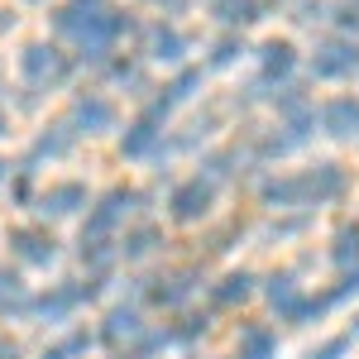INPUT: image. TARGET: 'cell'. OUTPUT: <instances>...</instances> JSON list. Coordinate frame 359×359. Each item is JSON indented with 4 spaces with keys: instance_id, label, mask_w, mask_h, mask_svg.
<instances>
[{
    "instance_id": "6da1fadb",
    "label": "cell",
    "mask_w": 359,
    "mask_h": 359,
    "mask_svg": "<svg viewBox=\"0 0 359 359\" xmlns=\"http://www.w3.org/2000/svg\"><path fill=\"white\" fill-rule=\"evenodd\" d=\"M211 201H216V187L201 182V177H192V182H182V187L172 192V216H177V221H201V216L211 211Z\"/></svg>"
},
{
    "instance_id": "7a4b0ae2",
    "label": "cell",
    "mask_w": 359,
    "mask_h": 359,
    "mask_svg": "<svg viewBox=\"0 0 359 359\" xmlns=\"http://www.w3.org/2000/svg\"><path fill=\"white\" fill-rule=\"evenodd\" d=\"M355 62H359V48L350 39H331V43H321L316 57H311L316 77H345V72H355Z\"/></svg>"
},
{
    "instance_id": "3957f363",
    "label": "cell",
    "mask_w": 359,
    "mask_h": 359,
    "mask_svg": "<svg viewBox=\"0 0 359 359\" xmlns=\"http://www.w3.org/2000/svg\"><path fill=\"white\" fill-rule=\"evenodd\" d=\"M135 201H139L135 192H111L101 206H96V211H91V221H86V235H82V240H101V235H111L115 221L135 211Z\"/></svg>"
},
{
    "instance_id": "277c9868",
    "label": "cell",
    "mask_w": 359,
    "mask_h": 359,
    "mask_svg": "<svg viewBox=\"0 0 359 359\" xmlns=\"http://www.w3.org/2000/svg\"><path fill=\"white\" fill-rule=\"evenodd\" d=\"M67 72V62H62V53H57L53 43H29L25 48V77L29 82H53V77H62Z\"/></svg>"
},
{
    "instance_id": "5b68a950",
    "label": "cell",
    "mask_w": 359,
    "mask_h": 359,
    "mask_svg": "<svg viewBox=\"0 0 359 359\" xmlns=\"http://www.w3.org/2000/svg\"><path fill=\"white\" fill-rule=\"evenodd\" d=\"M321 125H326V135H335V139L359 135V101L355 96H335V101H326Z\"/></svg>"
},
{
    "instance_id": "8992f818",
    "label": "cell",
    "mask_w": 359,
    "mask_h": 359,
    "mask_svg": "<svg viewBox=\"0 0 359 359\" xmlns=\"http://www.w3.org/2000/svg\"><path fill=\"white\" fill-rule=\"evenodd\" d=\"M72 125H77L82 135H106L115 125V106L101 101V96H86V101H77V111H72Z\"/></svg>"
},
{
    "instance_id": "52a82bcc",
    "label": "cell",
    "mask_w": 359,
    "mask_h": 359,
    "mask_svg": "<svg viewBox=\"0 0 359 359\" xmlns=\"http://www.w3.org/2000/svg\"><path fill=\"white\" fill-rule=\"evenodd\" d=\"M297 182H302V201H311V196H316V201H331V196L345 192V172H340L335 163H321L316 172H306V177H297Z\"/></svg>"
},
{
    "instance_id": "ba28073f",
    "label": "cell",
    "mask_w": 359,
    "mask_h": 359,
    "mask_svg": "<svg viewBox=\"0 0 359 359\" xmlns=\"http://www.w3.org/2000/svg\"><path fill=\"white\" fill-rule=\"evenodd\" d=\"M10 245H15V254L25 259V264H53V235H43V230H15L10 235Z\"/></svg>"
},
{
    "instance_id": "9c48e42d",
    "label": "cell",
    "mask_w": 359,
    "mask_h": 359,
    "mask_svg": "<svg viewBox=\"0 0 359 359\" xmlns=\"http://www.w3.org/2000/svg\"><path fill=\"white\" fill-rule=\"evenodd\" d=\"M77 206H86V192L77 187V182H62V187L39 196V211H43V216H72Z\"/></svg>"
},
{
    "instance_id": "30bf717a",
    "label": "cell",
    "mask_w": 359,
    "mask_h": 359,
    "mask_svg": "<svg viewBox=\"0 0 359 359\" xmlns=\"http://www.w3.org/2000/svg\"><path fill=\"white\" fill-rule=\"evenodd\" d=\"M149 53L158 57V62H182L187 39H182L177 29H154V34H149Z\"/></svg>"
},
{
    "instance_id": "8fae6325",
    "label": "cell",
    "mask_w": 359,
    "mask_h": 359,
    "mask_svg": "<svg viewBox=\"0 0 359 359\" xmlns=\"http://www.w3.org/2000/svg\"><path fill=\"white\" fill-rule=\"evenodd\" d=\"M154 125H158V120H149V115H144L135 130L125 135V144H120V149H125V158H144V154H154V144H158V130H154Z\"/></svg>"
},
{
    "instance_id": "7c38bea8",
    "label": "cell",
    "mask_w": 359,
    "mask_h": 359,
    "mask_svg": "<svg viewBox=\"0 0 359 359\" xmlns=\"http://www.w3.org/2000/svg\"><path fill=\"white\" fill-rule=\"evenodd\" d=\"M269 302H273L278 311H283V316H292V321H297V306H302V292H297V283H292V278L283 273V278H273V283H269Z\"/></svg>"
},
{
    "instance_id": "4fadbf2b",
    "label": "cell",
    "mask_w": 359,
    "mask_h": 359,
    "mask_svg": "<svg viewBox=\"0 0 359 359\" xmlns=\"http://www.w3.org/2000/svg\"><path fill=\"white\" fill-rule=\"evenodd\" d=\"M292 62H297L292 43H283V39L264 43V77H287V72H292Z\"/></svg>"
},
{
    "instance_id": "5bb4252c",
    "label": "cell",
    "mask_w": 359,
    "mask_h": 359,
    "mask_svg": "<svg viewBox=\"0 0 359 359\" xmlns=\"http://www.w3.org/2000/svg\"><path fill=\"white\" fill-rule=\"evenodd\" d=\"M273 350H278V335L273 331H245V340H240V359H273Z\"/></svg>"
},
{
    "instance_id": "9a60e30c",
    "label": "cell",
    "mask_w": 359,
    "mask_h": 359,
    "mask_svg": "<svg viewBox=\"0 0 359 359\" xmlns=\"http://www.w3.org/2000/svg\"><path fill=\"white\" fill-rule=\"evenodd\" d=\"M211 5L225 25H254L259 20V0H211Z\"/></svg>"
},
{
    "instance_id": "2e32d148",
    "label": "cell",
    "mask_w": 359,
    "mask_h": 359,
    "mask_svg": "<svg viewBox=\"0 0 359 359\" xmlns=\"http://www.w3.org/2000/svg\"><path fill=\"white\" fill-rule=\"evenodd\" d=\"M135 331H139V311L135 306H115L111 316H106V331L101 335L106 340H120V335H135Z\"/></svg>"
},
{
    "instance_id": "e0dca14e",
    "label": "cell",
    "mask_w": 359,
    "mask_h": 359,
    "mask_svg": "<svg viewBox=\"0 0 359 359\" xmlns=\"http://www.w3.org/2000/svg\"><path fill=\"white\" fill-rule=\"evenodd\" d=\"M264 201H269V206H292V201H302V182H297V177L269 182V187H264Z\"/></svg>"
},
{
    "instance_id": "ac0fdd59",
    "label": "cell",
    "mask_w": 359,
    "mask_h": 359,
    "mask_svg": "<svg viewBox=\"0 0 359 359\" xmlns=\"http://www.w3.org/2000/svg\"><path fill=\"white\" fill-rule=\"evenodd\" d=\"M77 302H82V287H57L53 297H43V302H39V311H43V316H67Z\"/></svg>"
},
{
    "instance_id": "d6986e66",
    "label": "cell",
    "mask_w": 359,
    "mask_h": 359,
    "mask_svg": "<svg viewBox=\"0 0 359 359\" xmlns=\"http://www.w3.org/2000/svg\"><path fill=\"white\" fill-rule=\"evenodd\" d=\"M350 259H359V225H345V230L335 235V264L350 269Z\"/></svg>"
},
{
    "instance_id": "ffe728a7",
    "label": "cell",
    "mask_w": 359,
    "mask_h": 359,
    "mask_svg": "<svg viewBox=\"0 0 359 359\" xmlns=\"http://www.w3.org/2000/svg\"><path fill=\"white\" fill-rule=\"evenodd\" d=\"M249 292H254V278H249V273H230L221 287H216V297H221V302H245Z\"/></svg>"
},
{
    "instance_id": "44dd1931",
    "label": "cell",
    "mask_w": 359,
    "mask_h": 359,
    "mask_svg": "<svg viewBox=\"0 0 359 359\" xmlns=\"http://www.w3.org/2000/svg\"><path fill=\"white\" fill-rule=\"evenodd\" d=\"M187 292H192V278H168V287H163V283L154 287V302H158V306H177Z\"/></svg>"
},
{
    "instance_id": "7402d4cb",
    "label": "cell",
    "mask_w": 359,
    "mask_h": 359,
    "mask_svg": "<svg viewBox=\"0 0 359 359\" xmlns=\"http://www.w3.org/2000/svg\"><path fill=\"white\" fill-rule=\"evenodd\" d=\"M154 245H158V230H135V235H130L120 249H125V259H144Z\"/></svg>"
},
{
    "instance_id": "603a6c76",
    "label": "cell",
    "mask_w": 359,
    "mask_h": 359,
    "mask_svg": "<svg viewBox=\"0 0 359 359\" xmlns=\"http://www.w3.org/2000/svg\"><path fill=\"white\" fill-rule=\"evenodd\" d=\"M67 144H72V139L62 135V130H53V135H43L39 144H34V154H29V158H43V154H48V158H57V154H67Z\"/></svg>"
},
{
    "instance_id": "cb8c5ba5",
    "label": "cell",
    "mask_w": 359,
    "mask_h": 359,
    "mask_svg": "<svg viewBox=\"0 0 359 359\" xmlns=\"http://www.w3.org/2000/svg\"><path fill=\"white\" fill-rule=\"evenodd\" d=\"M240 53H245V43H240V39H216V48H211V62H216V67H230V62H235Z\"/></svg>"
},
{
    "instance_id": "d4e9b609",
    "label": "cell",
    "mask_w": 359,
    "mask_h": 359,
    "mask_svg": "<svg viewBox=\"0 0 359 359\" xmlns=\"http://www.w3.org/2000/svg\"><path fill=\"white\" fill-rule=\"evenodd\" d=\"M196 86H201V72H196V67H192V72H182L177 82L168 86V101H187V96H192Z\"/></svg>"
},
{
    "instance_id": "484cf974",
    "label": "cell",
    "mask_w": 359,
    "mask_h": 359,
    "mask_svg": "<svg viewBox=\"0 0 359 359\" xmlns=\"http://www.w3.org/2000/svg\"><path fill=\"white\" fill-rule=\"evenodd\" d=\"M345 350H350V340H345V335H335V340H326V345H321L311 359H340Z\"/></svg>"
},
{
    "instance_id": "4316f807",
    "label": "cell",
    "mask_w": 359,
    "mask_h": 359,
    "mask_svg": "<svg viewBox=\"0 0 359 359\" xmlns=\"http://www.w3.org/2000/svg\"><path fill=\"white\" fill-rule=\"evenodd\" d=\"M340 25L359 29V0H345V5H340Z\"/></svg>"
},
{
    "instance_id": "83f0119b",
    "label": "cell",
    "mask_w": 359,
    "mask_h": 359,
    "mask_svg": "<svg viewBox=\"0 0 359 359\" xmlns=\"http://www.w3.org/2000/svg\"><path fill=\"white\" fill-rule=\"evenodd\" d=\"M158 345H163V335H144V340H139V350H135L130 359H149L154 350H158Z\"/></svg>"
},
{
    "instance_id": "f1b7e54d",
    "label": "cell",
    "mask_w": 359,
    "mask_h": 359,
    "mask_svg": "<svg viewBox=\"0 0 359 359\" xmlns=\"http://www.w3.org/2000/svg\"><path fill=\"white\" fill-rule=\"evenodd\" d=\"M154 5H163V10H172V15H177V10H187V0H154Z\"/></svg>"
},
{
    "instance_id": "f546056e",
    "label": "cell",
    "mask_w": 359,
    "mask_h": 359,
    "mask_svg": "<svg viewBox=\"0 0 359 359\" xmlns=\"http://www.w3.org/2000/svg\"><path fill=\"white\" fill-rule=\"evenodd\" d=\"M0 359H20V355H15V345H10V350H5V345H0Z\"/></svg>"
},
{
    "instance_id": "4dcf8cb0",
    "label": "cell",
    "mask_w": 359,
    "mask_h": 359,
    "mask_svg": "<svg viewBox=\"0 0 359 359\" xmlns=\"http://www.w3.org/2000/svg\"><path fill=\"white\" fill-rule=\"evenodd\" d=\"M0 177H5V163H0Z\"/></svg>"
},
{
    "instance_id": "1f68e13d",
    "label": "cell",
    "mask_w": 359,
    "mask_h": 359,
    "mask_svg": "<svg viewBox=\"0 0 359 359\" xmlns=\"http://www.w3.org/2000/svg\"><path fill=\"white\" fill-rule=\"evenodd\" d=\"M0 130H5V120H0Z\"/></svg>"
},
{
    "instance_id": "d6a6232c",
    "label": "cell",
    "mask_w": 359,
    "mask_h": 359,
    "mask_svg": "<svg viewBox=\"0 0 359 359\" xmlns=\"http://www.w3.org/2000/svg\"><path fill=\"white\" fill-rule=\"evenodd\" d=\"M355 331H359V321H355Z\"/></svg>"
}]
</instances>
